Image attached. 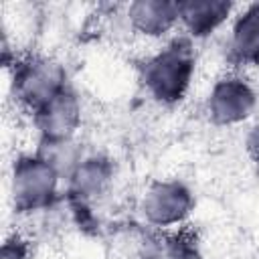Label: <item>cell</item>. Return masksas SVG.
<instances>
[{
	"label": "cell",
	"mask_w": 259,
	"mask_h": 259,
	"mask_svg": "<svg viewBox=\"0 0 259 259\" xmlns=\"http://www.w3.org/2000/svg\"><path fill=\"white\" fill-rule=\"evenodd\" d=\"M235 4L225 0H184L178 2V16L182 28L194 36L202 38L221 28L233 14Z\"/></svg>",
	"instance_id": "9"
},
{
	"label": "cell",
	"mask_w": 259,
	"mask_h": 259,
	"mask_svg": "<svg viewBox=\"0 0 259 259\" xmlns=\"http://www.w3.org/2000/svg\"><path fill=\"white\" fill-rule=\"evenodd\" d=\"M59 172L47 164L40 156H20L12 164L10 194L12 204L18 212L45 210L53 204L61 184Z\"/></svg>",
	"instance_id": "2"
},
{
	"label": "cell",
	"mask_w": 259,
	"mask_h": 259,
	"mask_svg": "<svg viewBox=\"0 0 259 259\" xmlns=\"http://www.w3.org/2000/svg\"><path fill=\"white\" fill-rule=\"evenodd\" d=\"M14 95L30 113L63 93L67 85L65 67L51 57H30L14 67Z\"/></svg>",
	"instance_id": "3"
},
{
	"label": "cell",
	"mask_w": 259,
	"mask_h": 259,
	"mask_svg": "<svg viewBox=\"0 0 259 259\" xmlns=\"http://www.w3.org/2000/svg\"><path fill=\"white\" fill-rule=\"evenodd\" d=\"M257 105L255 89L243 77L219 79L206 99V113L214 125H237L251 117Z\"/></svg>",
	"instance_id": "5"
},
{
	"label": "cell",
	"mask_w": 259,
	"mask_h": 259,
	"mask_svg": "<svg viewBox=\"0 0 259 259\" xmlns=\"http://www.w3.org/2000/svg\"><path fill=\"white\" fill-rule=\"evenodd\" d=\"M158 259H202V255H200V251L196 249L194 243L180 239V241L168 243L162 249V253H160Z\"/></svg>",
	"instance_id": "12"
},
{
	"label": "cell",
	"mask_w": 259,
	"mask_h": 259,
	"mask_svg": "<svg viewBox=\"0 0 259 259\" xmlns=\"http://www.w3.org/2000/svg\"><path fill=\"white\" fill-rule=\"evenodd\" d=\"M113 182V166L103 156H85L67 178V192L73 204L85 206L99 200Z\"/></svg>",
	"instance_id": "7"
},
{
	"label": "cell",
	"mask_w": 259,
	"mask_h": 259,
	"mask_svg": "<svg viewBox=\"0 0 259 259\" xmlns=\"http://www.w3.org/2000/svg\"><path fill=\"white\" fill-rule=\"evenodd\" d=\"M34 154L40 156L47 164H51L59 172V176L65 180L71 176L77 164L85 158L75 138L73 140H40L38 150Z\"/></svg>",
	"instance_id": "11"
},
{
	"label": "cell",
	"mask_w": 259,
	"mask_h": 259,
	"mask_svg": "<svg viewBox=\"0 0 259 259\" xmlns=\"http://www.w3.org/2000/svg\"><path fill=\"white\" fill-rule=\"evenodd\" d=\"M231 55L239 65L259 67V4H249L235 16Z\"/></svg>",
	"instance_id": "10"
},
{
	"label": "cell",
	"mask_w": 259,
	"mask_h": 259,
	"mask_svg": "<svg viewBox=\"0 0 259 259\" xmlns=\"http://www.w3.org/2000/svg\"><path fill=\"white\" fill-rule=\"evenodd\" d=\"M194 208L190 188L180 180H154L142 196L140 210L148 225L170 229L188 219Z\"/></svg>",
	"instance_id": "4"
},
{
	"label": "cell",
	"mask_w": 259,
	"mask_h": 259,
	"mask_svg": "<svg viewBox=\"0 0 259 259\" xmlns=\"http://www.w3.org/2000/svg\"><path fill=\"white\" fill-rule=\"evenodd\" d=\"M40 140H73L81 125V101L71 87L32 113Z\"/></svg>",
	"instance_id": "6"
},
{
	"label": "cell",
	"mask_w": 259,
	"mask_h": 259,
	"mask_svg": "<svg viewBox=\"0 0 259 259\" xmlns=\"http://www.w3.org/2000/svg\"><path fill=\"white\" fill-rule=\"evenodd\" d=\"M194 53L188 40H174L152 55L142 71V83L158 103L172 105L184 99L194 75Z\"/></svg>",
	"instance_id": "1"
},
{
	"label": "cell",
	"mask_w": 259,
	"mask_h": 259,
	"mask_svg": "<svg viewBox=\"0 0 259 259\" xmlns=\"http://www.w3.org/2000/svg\"><path fill=\"white\" fill-rule=\"evenodd\" d=\"M0 259H28V243L20 237H8L2 243Z\"/></svg>",
	"instance_id": "13"
},
{
	"label": "cell",
	"mask_w": 259,
	"mask_h": 259,
	"mask_svg": "<svg viewBox=\"0 0 259 259\" xmlns=\"http://www.w3.org/2000/svg\"><path fill=\"white\" fill-rule=\"evenodd\" d=\"M245 150L249 154V158L259 166V123H255L249 134H247V140H245Z\"/></svg>",
	"instance_id": "14"
},
{
	"label": "cell",
	"mask_w": 259,
	"mask_h": 259,
	"mask_svg": "<svg viewBox=\"0 0 259 259\" xmlns=\"http://www.w3.org/2000/svg\"><path fill=\"white\" fill-rule=\"evenodd\" d=\"M132 30L146 38H160L180 24L178 2L170 0H136L127 6Z\"/></svg>",
	"instance_id": "8"
}]
</instances>
